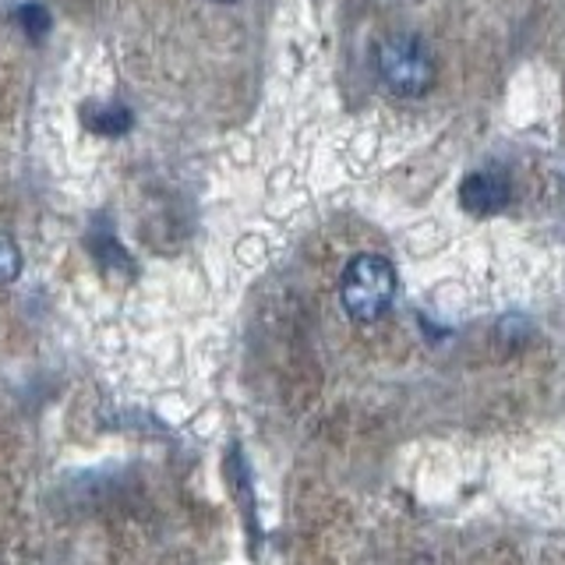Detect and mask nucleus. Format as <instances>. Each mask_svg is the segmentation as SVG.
Wrapping results in <instances>:
<instances>
[{
    "instance_id": "obj_6",
    "label": "nucleus",
    "mask_w": 565,
    "mask_h": 565,
    "mask_svg": "<svg viewBox=\"0 0 565 565\" xmlns=\"http://www.w3.org/2000/svg\"><path fill=\"white\" fill-rule=\"evenodd\" d=\"M18 22H22V25L29 29L32 40H40V35L50 29V14H46V8H40V4H22V8H18Z\"/></svg>"
},
{
    "instance_id": "obj_4",
    "label": "nucleus",
    "mask_w": 565,
    "mask_h": 565,
    "mask_svg": "<svg viewBox=\"0 0 565 565\" xmlns=\"http://www.w3.org/2000/svg\"><path fill=\"white\" fill-rule=\"evenodd\" d=\"M88 124H93L99 135H124L131 128V110L128 106H103L99 117H88Z\"/></svg>"
},
{
    "instance_id": "obj_1",
    "label": "nucleus",
    "mask_w": 565,
    "mask_h": 565,
    "mask_svg": "<svg viewBox=\"0 0 565 565\" xmlns=\"http://www.w3.org/2000/svg\"><path fill=\"white\" fill-rule=\"evenodd\" d=\"M396 297V269L385 255H353L340 279V300L350 318L358 322H375Z\"/></svg>"
},
{
    "instance_id": "obj_5",
    "label": "nucleus",
    "mask_w": 565,
    "mask_h": 565,
    "mask_svg": "<svg viewBox=\"0 0 565 565\" xmlns=\"http://www.w3.org/2000/svg\"><path fill=\"white\" fill-rule=\"evenodd\" d=\"M18 276H22V252L8 234H0V287H8Z\"/></svg>"
},
{
    "instance_id": "obj_7",
    "label": "nucleus",
    "mask_w": 565,
    "mask_h": 565,
    "mask_svg": "<svg viewBox=\"0 0 565 565\" xmlns=\"http://www.w3.org/2000/svg\"><path fill=\"white\" fill-rule=\"evenodd\" d=\"M220 4H234V0H220Z\"/></svg>"
},
{
    "instance_id": "obj_2",
    "label": "nucleus",
    "mask_w": 565,
    "mask_h": 565,
    "mask_svg": "<svg viewBox=\"0 0 565 565\" xmlns=\"http://www.w3.org/2000/svg\"><path fill=\"white\" fill-rule=\"evenodd\" d=\"M379 78L393 96H424L435 82V61L417 35H388L379 46Z\"/></svg>"
},
{
    "instance_id": "obj_3",
    "label": "nucleus",
    "mask_w": 565,
    "mask_h": 565,
    "mask_svg": "<svg viewBox=\"0 0 565 565\" xmlns=\"http://www.w3.org/2000/svg\"><path fill=\"white\" fill-rule=\"evenodd\" d=\"M509 177L502 170H477L459 188V202L473 216H488V212H499L509 202Z\"/></svg>"
}]
</instances>
